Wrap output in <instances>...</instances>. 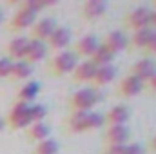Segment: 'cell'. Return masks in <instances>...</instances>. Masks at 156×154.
I'll list each match as a JSON object with an SVG mask.
<instances>
[{
  "instance_id": "6da1fadb",
  "label": "cell",
  "mask_w": 156,
  "mask_h": 154,
  "mask_svg": "<svg viewBox=\"0 0 156 154\" xmlns=\"http://www.w3.org/2000/svg\"><path fill=\"white\" fill-rule=\"evenodd\" d=\"M98 91L93 87H85V89H78L71 94L69 98V107L71 111H83L89 113L93 111V107L98 103Z\"/></svg>"
},
{
  "instance_id": "7a4b0ae2",
  "label": "cell",
  "mask_w": 156,
  "mask_h": 154,
  "mask_svg": "<svg viewBox=\"0 0 156 154\" xmlns=\"http://www.w3.org/2000/svg\"><path fill=\"white\" fill-rule=\"evenodd\" d=\"M78 64V56L73 51H58L51 60H49V71L55 75V76H62V75H67V73H73V69L76 67Z\"/></svg>"
},
{
  "instance_id": "3957f363",
  "label": "cell",
  "mask_w": 156,
  "mask_h": 154,
  "mask_svg": "<svg viewBox=\"0 0 156 154\" xmlns=\"http://www.w3.org/2000/svg\"><path fill=\"white\" fill-rule=\"evenodd\" d=\"M29 107L31 103H24V102H15V105L11 107L9 114L5 116V125H9L11 129L18 131V129H27L31 125V118H29Z\"/></svg>"
},
{
  "instance_id": "277c9868",
  "label": "cell",
  "mask_w": 156,
  "mask_h": 154,
  "mask_svg": "<svg viewBox=\"0 0 156 154\" xmlns=\"http://www.w3.org/2000/svg\"><path fill=\"white\" fill-rule=\"evenodd\" d=\"M151 13H153V9L149 5H136L134 9L125 13L123 24L127 27H131L133 31L144 29V27H151Z\"/></svg>"
},
{
  "instance_id": "5b68a950",
  "label": "cell",
  "mask_w": 156,
  "mask_h": 154,
  "mask_svg": "<svg viewBox=\"0 0 156 154\" xmlns=\"http://www.w3.org/2000/svg\"><path fill=\"white\" fill-rule=\"evenodd\" d=\"M131 138V131L127 125H107L104 132L105 147L109 145H127Z\"/></svg>"
},
{
  "instance_id": "8992f818",
  "label": "cell",
  "mask_w": 156,
  "mask_h": 154,
  "mask_svg": "<svg viewBox=\"0 0 156 154\" xmlns=\"http://www.w3.org/2000/svg\"><path fill=\"white\" fill-rule=\"evenodd\" d=\"M73 40V33L69 27L66 26H56V29L51 33V37L45 40L47 44V49H53V51H66V47L71 44Z\"/></svg>"
},
{
  "instance_id": "52a82bcc",
  "label": "cell",
  "mask_w": 156,
  "mask_h": 154,
  "mask_svg": "<svg viewBox=\"0 0 156 154\" xmlns=\"http://www.w3.org/2000/svg\"><path fill=\"white\" fill-rule=\"evenodd\" d=\"M35 22H37V13L18 7L15 11V15L11 16L7 27H9V31H22V29H31V26Z\"/></svg>"
},
{
  "instance_id": "ba28073f",
  "label": "cell",
  "mask_w": 156,
  "mask_h": 154,
  "mask_svg": "<svg viewBox=\"0 0 156 154\" xmlns=\"http://www.w3.org/2000/svg\"><path fill=\"white\" fill-rule=\"evenodd\" d=\"M56 26H58V24H56V20H55V18H51V16L40 18V20H37V22L31 26V29H29L31 38L45 42V40L51 37V33L56 29Z\"/></svg>"
},
{
  "instance_id": "9c48e42d",
  "label": "cell",
  "mask_w": 156,
  "mask_h": 154,
  "mask_svg": "<svg viewBox=\"0 0 156 154\" xmlns=\"http://www.w3.org/2000/svg\"><path fill=\"white\" fill-rule=\"evenodd\" d=\"M144 89H145V83L142 80H138V78L133 76V75H127V76L122 78V82L118 85V94L123 96V98H134Z\"/></svg>"
},
{
  "instance_id": "30bf717a",
  "label": "cell",
  "mask_w": 156,
  "mask_h": 154,
  "mask_svg": "<svg viewBox=\"0 0 156 154\" xmlns=\"http://www.w3.org/2000/svg\"><path fill=\"white\" fill-rule=\"evenodd\" d=\"M107 2H104V0H85L83 4H82V18L83 20H98V18H102L104 15H105V11H107Z\"/></svg>"
},
{
  "instance_id": "8fae6325",
  "label": "cell",
  "mask_w": 156,
  "mask_h": 154,
  "mask_svg": "<svg viewBox=\"0 0 156 154\" xmlns=\"http://www.w3.org/2000/svg\"><path fill=\"white\" fill-rule=\"evenodd\" d=\"M102 45L116 56L118 53H122V51H125V49L129 47V38H127V35L122 33V31H111V33H107V37L104 38Z\"/></svg>"
},
{
  "instance_id": "7c38bea8",
  "label": "cell",
  "mask_w": 156,
  "mask_h": 154,
  "mask_svg": "<svg viewBox=\"0 0 156 154\" xmlns=\"http://www.w3.org/2000/svg\"><path fill=\"white\" fill-rule=\"evenodd\" d=\"M129 118H131V109H129L125 103H118V105L111 107V109L104 114L105 127H107V125H127Z\"/></svg>"
},
{
  "instance_id": "4fadbf2b",
  "label": "cell",
  "mask_w": 156,
  "mask_h": 154,
  "mask_svg": "<svg viewBox=\"0 0 156 154\" xmlns=\"http://www.w3.org/2000/svg\"><path fill=\"white\" fill-rule=\"evenodd\" d=\"M156 73V64L151 60V58H142V60H138L133 67H131V73L129 75H133V76H136L138 80H142L144 83H147L151 76Z\"/></svg>"
},
{
  "instance_id": "5bb4252c",
  "label": "cell",
  "mask_w": 156,
  "mask_h": 154,
  "mask_svg": "<svg viewBox=\"0 0 156 154\" xmlns=\"http://www.w3.org/2000/svg\"><path fill=\"white\" fill-rule=\"evenodd\" d=\"M98 45H100V40L96 38L94 35H85V37H82V38L75 44L73 53H75L76 56L91 58V56H93V53L98 49Z\"/></svg>"
},
{
  "instance_id": "9a60e30c",
  "label": "cell",
  "mask_w": 156,
  "mask_h": 154,
  "mask_svg": "<svg viewBox=\"0 0 156 154\" xmlns=\"http://www.w3.org/2000/svg\"><path fill=\"white\" fill-rule=\"evenodd\" d=\"M47 44L42 42V40H35L29 38V45H27V53H26V62L27 64H37V62H42L45 56H47Z\"/></svg>"
},
{
  "instance_id": "2e32d148",
  "label": "cell",
  "mask_w": 156,
  "mask_h": 154,
  "mask_svg": "<svg viewBox=\"0 0 156 154\" xmlns=\"http://www.w3.org/2000/svg\"><path fill=\"white\" fill-rule=\"evenodd\" d=\"M116 73H118V69L113 65V64H111V65L96 67V73H94V76H93V80H91L93 89H100V87L111 83V82L116 78Z\"/></svg>"
},
{
  "instance_id": "e0dca14e",
  "label": "cell",
  "mask_w": 156,
  "mask_h": 154,
  "mask_svg": "<svg viewBox=\"0 0 156 154\" xmlns=\"http://www.w3.org/2000/svg\"><path fill=\"white\" fill-rule=\"evenodd\" d=\"M27 45L29 38L27 37H16L7 44V56L16 62V60H26V53H27Z\"/></svg>"
},
{
  "instance_id": "ac0fdd59",
  "label": "cell",
  "mask_w": 156,
  "mask_h": 154,
  "mask_svg": "<svg viewBox=\"0 0 156 154\" xmlns=\"http://www.w3.org/2000/svg\"><path fill=\"white\" fill-rule=\"evenodd\" d=\"M40 89H42V85H40V82H37V80L26 82V83L18 89V93H16V102H24V103L35 102L40 94Z\"/></svg>"
},
{
  "instance_id": "d6986e66",
  "label": "cell",
  "mask_w": 156,
  "mask_h": 154,
  "mask_svg": "<svg viewBox=\"0 0 156 154\" xmlns=\"http://www.w3.org/2000/svg\"><path fill=\"white\" fill-rule=\"evenodd\" d=\"M94 73H96V65L91 60H83V62L76 64V67L73 69L71 75H73V80L76 83H83V82H91Z\"/></svg>"
},
{
  "instance_id": "ffe728a7",
  "label": "cell",
  "mask_w": 156,
  "mask_h": 154,
  "mask_svg": "<svg viewBox=\"0 0 156 154\" xmlns=\"http://www.w3.org/2000/svg\"><path fill=\"white\" fill-rule=\"evenodd\" d=\"M26 134H27V140H29V142L38 143V142H44V140L51 138V127H49V123H45V121L31 123V125L26 129Z\"/></svg>"
},
{
  "instance_id": "44dd1931",
  "label": "cell",
  "mask_w": 156,
  "mask_h": 154,
  "mask_svg": "<svg viewBox=\"0 0 156 154\" xmlns=\"http://www.w3.org/2000/svg\"><path fill=\"white\" fill-rule=\"evenodd\" d=\"M87 114L83 111H71V114L67 116V127L71 132H87Z\"/></svg>"
},
{
  "instance_id": "7402d4cb",
  "label": "cell",
  "mask_w": 156,
  "mask_h": 154,
  "mask_svg": "<svg viewBox=\"0 0 156 154\" xmlns=\"http://www.w3.org/2000/svg\"><path fill=\"white\" fill-rule=\"evenodd\" d=\"M33 75V65L27 64L26 60H16L13 62V67H11V75L9 78L15 80V82H24Z\"/></svg>"
},
{
  "instance_id": "603a6c76",
  "label": "cell",
  "mask_w": 156,
  "mask_h": 154,
  "mask_svg": "<svg viewBox=\"0 0 156 154\" xmlns=\"http://www.w3.org/2000/svg\"><path fill=\"white\" fill-rule=\"evenodd\" d=\"M151 33H153V27H144V29H136L133 33V37L129 38V45L133 49H145L147 42L151 38Z\"/></svg>"
},
{
  "instance_id": "cb8c5ba5",
  "label": "cell",
  "mask_w": 156,
  "mask_h": 154,
  "mask_svg": "<svg viewBox=\"0 0 156 154\" xmlns=\"http://www.w3.org/2000/svg\"><path fill=\"white\" fill-rule=\"evenodd\" d=\"M96 67H102V65H111L113 62H115V54L111 53V51H107L102 44L98 45V49L93 53V56L89 58Z\"/></svg>"
},
{
  "instance_id": "d4e9b609",
  "label": "cell",
  "mask_w": 156,
  "mask_h": 154,
  "mask_svg": "<svg viewBox=\"0 0 156 154\" xmlns=\"http://www.w3.org/2000/svg\"><path fill=\"white\" fill-rule=\"evenodd\" d=\"M58 151H60V143L53 138H47V140L38 142L35 145L33 154H58Z\"/></svg>"
},
{
  "instance_id": "484cf974",
  "label": "cell",
  "mask_w": 156,
  "mask_h": 154,
  "mask_svg": "<svg viewBox=\"0 0 156 154\" xmlns=\"http://www.w3.org/2000/svg\"><path fill=\"white\" fill-rule=\"evenodd\" d=\"M45 116H47V107H45V105H42V103H31V107H29L31 123L45 121Z\"/></svg>"
},
{
  "instance_id": "4316f807",
  "label": "cell",
  "mask_w": 156,
  "mask_h": 154,
  "mask_svg": "<svg viewBox=\"0 0 156 154\" xmlns=\"http://www.w3.org/2000/svg\"><path fill=\"white\" fill-rule=\"evenodd\" d=\"M102 127H105L104 114L96 113V111H89V114H87V129L94 131V129H102Z\"/></svg>"
},
{
  "instance_id": "83f0119b",
  "label": "cell",
  "mask_w": 156,
  "mask_h": 154,
  "mask_svg": "<svg viewBox=\"0 0 156 154\" xmlns=\"http://www.w3.org/2000/svg\"><path fill=\"white\" fill-rule=\"evenodd\" d=\"M47 5H51V4L40 2V0H22V2H18V7H24V9L33 11V13H37V15H38L40 11H44Z\"/></svg>"
},
{
  "instance_id": "f1b7e54d",
  "label": "cell",
  "mask_w": 156,
  "mask_h": 154,
  "mask_svg": "<svg viewBox=\"0 0 156 154\" xmlns=\"http://www.w3.org/2000/svg\"><path fill=\"white\" fill-rule=\"evenodd\" d=\"M11 67H13V60H11L9 56L0 58V80L9 78V75H11Z\"/></svg>"
},
{
  "instance_id": "f546056e",
  "label": "cell",
  "mask_w": 156,
  "mask_h": 154,
  "mask_svg": "<svg viewBox=\"0 0 156 154\" xmlns=\"http://www.w3.org/2000/svg\"><path fill=\"white\" fill-rule=\"evenodd\" d=\"M144 51H147L149 54H156V29H153L151 38H149V42H147V45H145Z\"/></svg>"
},
{
  "instance_id": "4dcf8cb0",
  "label": "cell",
  "mask_w": 156,
  "mask_h": 154,
  "mask_svg": "<svg viewBox=\"0 0 156 154\" xmlns=\"http://www.w3.org/2000/svg\"><path fill=\"white\" fill-rule=\"evenodd\" d=\"M127 154H145V147L142 143H127Z\"/></svg>"
},
{
  "instance_id": "1f68e13d",
  "label": "cell",
  "mask_w": 156,
  "mask_h": 154,
  "mask_svg": "<svg viewBox=\"0 0 156 154\" xmlns=\"http://www.w3.org/2000/svg\"><path fill=\"white\" fill-rule=\"evenodd\" d=\"M105 154H127V145H109L105 147Z\"/></svg>"
},
{
  "instance_id": "d6a6232c",
  "label": "cell",
  "mask_w": 156,
  "mask_h": 154,
  "mask_svg": "<svg viewBox=\"0 0 156 154\" xmlns=\"http://www.w3.org/2000/svg\"><path fill=\"white\" fill-rule=\"evenodd\" d=\"M145 87H149V89H151L153 93H156V73L153 75V76H151V80H149V82L145 83Z\"/></svg>"
},
{
  "instance_id": "836d02e7",
  "label": "cell",
  "mask_w": 156,
  "mask_h": 154,
  "mask_svg": "<svg viewBox=\"0 0 156 154\" xmlns=\"http://www.w3.org/2000/svg\"><path fill=\"white\" fill-rule=\"evenodd\" d=\"M151 27L156 29V9H153V13H151Z\"/></svg>"
},
{
  "instance_id": "e575fe53",
  "label": "cell",
  "mask_w": 156,
  "mask_h": 154,
  "mask_svg": "<svg viewBox=\"0 0 156 154\" xmlns=\"http://www.w3.org/2000/svg\"><path fill=\"white\" fill-rule=\"evenodd\" d=\"M149 147H151V151H153V152H156V136L151 140V145H149Z\"/></svg>"
},
{
  "instance_id": "d590c367",
  "label": "cell",
  "mask_w": 156,
  "mask_h": 154,
  "mask_svg": "<svg viewBox=\"0 0 156 154\" xmlns=\"http://www.w3.org/2000/svg\"><path fill=\"white\" fill-rule=\"evenodd\" d=\"M4 18H5V15H4V9L0 7V26L4 24Z\"/></svg>"
},
{
  "instance_id": "8d00e7d4",
  "label": "cell",
  "mask_w": 156,
  "mask_h": 154,
  "mask_svg": "<svg viewBox=\"0 0 156 154\" xmlns=\"http://www.w3.org/2000/svg\"><path fill=\"white\" fill-rule=\"evenodd\" d=\"M4 127H5V121H4V118H2V116H0V132H2V131H4Z\"/></svg>"
},
{
  "instance_id": "74e56055",
  "label": "cell",
  "mask_w": 156,
  "mask_h": 154,
  "mask_svg": "<svg viewBox=\"0 0 156 154\" xmlns=\"http://www.w3.org/2000/svg\"><path fill=\"white\" fill-rule=\"evenodd\" d=\"M104 154H105V152H104Z\"/></svg>"
}]
</instances>
